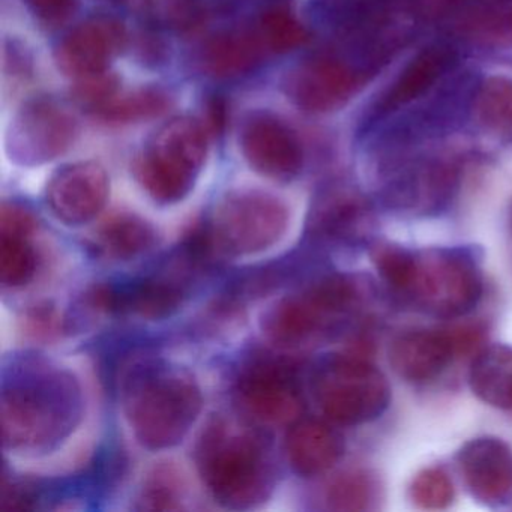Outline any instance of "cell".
<instances>
[{"instance_id": "obj_7", "label": "cell", "mask_w": 512, "mask_h": 512, "mask_svg": "<svg viewBox=\"0 0 512 512\" xmlns=\"http://www.w3.org/2000/svg\"><path fill=\"white\" fill-rule=\"evenodd\" d=\"M482 292L481 265L472 250L427 248L416 251L412 280L403 296L430 316L458 319L478 305Z\"/></svg>"}, {"instance_id": "obj_35", "label": "cell", "mask_w": 512, "mask_h": 512, "mask_svg": "<svg viewBox=\"0 0 512 512\" xmlns=\"http://www.w3.org/2000/svg\"><path fill=\"white\" fill-rule=\"evenodd\" d=\"M152 19L169 28H190L199 19L196 0H149Z\"/></svg>"}, {"instance_id": "obj_21", "label": "cell", "mask_w": 512, "mask_h": 512, "mask_svg": "<svg viewBox=\"0 0 512 512\" xmlns=\"http://www.w3.org/2000/svg\"><path fill=\"white\" fill-rule=\"evenodd\" d=\"M388 356L401 379L424 383L440 376L455 353L446 329H413L392 340Z\"/></svg>"}, {"instance_id": "obj_34", "label": "cell", "mask_w": 512, "mask_h": 512, "mask_svg": "<svg viewBox=\"0 0 512 512\" xmlns=\"http://www.w3.org/2000/svg\"><path fill=\"white\" fill-rule=\"evenodd\" d=\"M182 508L184 505L178 479L167 470H157L151 475L137 499V509L145 511H179Z\"/></svg>"}, {"instance_id": "obj_26", "label": "cell", "mask_w": 512, "mask_h": 512, "mask_svg": "<svg viewBox=\"0 0 512 512\" xmlns=\"http://www.w3.org/2000/svg\"><path fill=\"white\" fill-rule=\"evenodd\" d=\"M476 122L487 133L499 137L512 136V82L491 77L479 86L473 98Z\"/></svg>"}, {"instance_id": "obj_36", "label": "cell", "mask_w": 512, "mask_h": 512, "mask_svg": "<svg viewBox=\"0 0 512 512\" xmlns=\"http://www.w3.org/2000/svg\"><path fill=\"white\" fill-rule=\"evenodd\" d=\"M415 19L424 22H443L458 19L467 0H407Z\"/></svg>"}, {"instance_id": "obj_12", "label": "cell", "mask_w": 512, "mask_h": 512, "mask_svg": "<svg viewBox=\"0 0 512 512\" xmlns=\"http://www.w3.org/2000/svg\"><path fill=\"white\" fill-rule=\"evenodd\" d=\"M236 394L245 412L263 424H295L304 409L295 374L281 362L248 367L239 377Z\"/></svg>"}, {"instance_id": "obj_38", "label": "cell", "mask_w": 512, "mask_h": 512, "mask_svg": "<svg viewBox=\"0 0 512 512\" xmlns=\"http://www.w3.org/2000/svg\"><path fill=\"white\" fill-rule=\"evenodd\" d=\"M451 337L454 346L455 356H466L475 352L479 344L484 341L485 328L479 323H466V325H455L446 329Z\"/></svg>"}, {"instance_id": "obj_22", "label": "cell", "mask_w": 512, "mask_h": 512, "mask_svg": "<svg viewBox=\"0 0 512 512\" xmlns=\"http://www.w3.org/2000/svg\"><path fill=\"white\" fill-rule=\"evenodd\" d=\"M344 452V440L331 425L316 419L296 421L286 437L289 463L299 475H322L335 466Z\"/></svg>"}, {"instance_id": "obj_2", "label": "cell", "mask_w": 512, "mask_h": 512, "mask_svg": "<svg viewBox=\"0 0 512 512\" xmlns=\"http://www.w3.org/2000/svg\"><path fill=\"white\" fill-rule=\"evenodd\" d=\"M121 398L137 442L151 451L179 445L203 406L202 391L188 371L154 359L127 368Z\"/></svg>"}, {"instance_id": "obj_41", "label": "cell", "mask_w": 512, "mask_h": 512, "mask_svg": "<svg viewBox=\"0 0 512 512\" xmlns=\"http://www.w3.org/2000/svg\"><path fill=\"white\" fill-rule=\"evenodd\" d=\"M104 2H110V4H124L125 0H104Z\"/></svg>"}, {"instance_id": "obj_20", "label": "cell", "mask_w": 512, "mask_h": 512, "mask_svg": "<svg viewBox=\"0 0 512 512\" xmlns=\"http://www.w3.org/2000/svg\"><path fill=\"white\" fill-rule=\"evenodd\" d=\"M457 56L451 47L433 44L421 50L401 71L400 76L386 89L385 94L377 100L370 113V122L394 115L401 107L409 106L413 101L424 97L434 88L442 77L454 67Z\"/></svg>"}, {"instance_id": "obj_19", "label": "cell", "mask_w": 512, "mask_h": 512, "mask_svg": "<svg viewBox=\"0 0 512 512\" xmlns=\"http://www.w3.org/2000/svg\"><path fill=\"white\" fill-rule=\"evenodd\" d=\"M458 470L473 497L487 506L512 499V451L497 437H478L461 446Z\"/></svg>"}, {"instance_id": "obj_28", "label": "cell", "mask_w": 512, "mask_h": 512, "mask_svg": "<svg viewBox=\"0 0 512 512\" xmlns=\"http://www.w3.org/2000/svg\"><path fill=\"white\" fill-rule=\"evenodd\" d=\"M169 98L158 89H137L125 94H113L95 109L94 115L107 124H133L160 116L166 112Z\"/></svg>"}, {"instance_id": "obj_42", "label": "cell", "mask_w": 512, "mask_h": 512, "mask_svg": "<svg viewBox=\"0 0 512 512\" xmlns=\"http://www.w3.org/2000/svg\"><path fill=\"white\" fill-rule=\"evenodd\" d=\"M509 221H511V229H512V205H511V209H509Z\"/></svg>"}, {"instance_id": "obj_11", "label": "cell", "mask_w": 512, "mask_h": 512, "mask_svg": "<svg viewBox=\"0 0 512 512\" xmlns=\"http://www.w3.org/2000/svg\"><path fill=\"white\" fill-rule=\"evenodd\" d=\"M368 74L338 52H323L304 59L287 73V98L308 113H329L343 107Z\"/></svg>"}, {"instance_id": "obj_27", "label": "cell", "mask_w": 512, "mask_h": 512, "mask_svg": "<svg viewBox=\"0 0 512 512\" xmlns=\"http://www.w3.org/2000/svg\"><path fill=\"white\" fill-rule=\"evenodd\" d=\"M461 31L484 46H511L512 4L467 5L458 17Z\"/></svg>"}, {"instance_id": "obj_24", "label": "cell", "mask_w": 512, "mask_h": 512, "mask_svg": "<svg viewBox=\"0 0 512 512\" xmlns=\"http://www.w3.org/2000/svg\"><path fill=\"white\" fill-rule=\"evenodd\" d=\"M469 383L488 406L512 409V346L493 344L479 350L470 365Z\"/></svg>"}, {"instance_id": "obj_17", "label": "cell", "mask_w": 512, "mask_h": 512, "mask_svg": "<svg viewBox=\"0 0 512 512\" xmlns=\"http://www.w3.org/2000/svg\"><path fill=\"white\" fill-rule=\"evenodd\" d=\"M109 176L95 161L68 164L59 169L47 185L50 211L68 226L91 223L109 199Z\"/></svg>"}, {"instance_id": "obj_18", "label": "cell", "mask_w": 512, "mask_h": 512, "mask_svg": "<svg viewBox=\"0 0 512 512\" xmlns=\"http://www.w3.org/2000/svg\"><path fill=\"white\" fill-rule=\"evenodd\" d=\"M188 295V284L175 275H154L127 286L101 284L88 293L92 308L106 313L133 314L146 320H161L175 314Z\"/></svg>"}, {"instance_id": "obj_25", "label": "cell", "mask_w": 512, "mask_h": 512, "mask_svg": "<svg viewBox=\"0 0 512 512\" xmlns=\"http://www.w3.org/2000/svg\"><path fill=\"white\" fill-rule=\"evenodd\" d=\"M158 233L151 223L136 214L110 217L95 235V247L101 254L113 260H131L154 250Z\"/></svg>"}, {"instance_id": "obj_5", "label": "cell", "mask_w": 512, "mask_h": 512, "mask_svg": "<svg viewBox=\"0 0 512 512\" xmlns=\"http://www.w3.org/2000/svg\"><path fill=\"white\" fill-rule=\"evenodd\" d=\"M208 152L205 127L188 116L158 128L133 163L140 187L161 205L184 200L196 184Z\"/></svg>"}, {"instance_id": "obj_1", "label": "cell", "mask_w": 512, "mask_h": 512, "mask_svg": "<svg viewBox=\"0 0 512 512\" xmlns=\"http://www.w3.org/2000/svg\"><path fill=\"white\" fill-rule=\"evenodd\" d=\"M82 413V388L70 371L43 359L16 362L2 389L5 448L52 451L76 430Z\"/></svg>"}, {"instance_id": "obj_31", "label": "cell", "mask_w": 512, "mask_h": 512, "mask_svg": "<svg viewBox=\"0 0 512 512\" xmlns=\"http://www.w3.org/2000/svg\"><path fill=\"white\" fill-rule=\"evenodd\" d=\"M416 251L395 242L377 241L370 247V259L382 280L403 296L412 280Z\"/></svg>"}, {"instance_id": "obj_33", "label": "cell", "mask_w": 512, "mask_h": 512, "mask_svg": "<svg viewBox=\"0 0 512 512\" xmlns=\"http://www.w3.org/2000/svg\"><path fill=\"white\" fill-rule=\"evenodd\" d=\"M410 500L421 509H445L454 500V484L442 467H425L410 484Z\"/></svg>"}, {"instance_id": "obj_23", "label": "cell", "mask_w": 512, "mask_h": 512, "mask_svg": "<svg viewBox=\"0 0 512 512\" xmlns=\"http://www.w3.org/2000/svg\"><path fill=\"white\" fill-rule=\"evenodd\" d=\"M254 26L214 35L200 55L203 70L215 79H238L256 70L268 58Z\"/></svg>"}, {"instance_id": "obj_15", "label": "cell", "mask_w": 512, "mask_h": 512, "mask_svg": "<svg viewBox=\"0 0 512 512\" xmlns=\"http://www.w3.org/2000/svg\"><path fill=\"white\" fill-rule=\"evenodd\" d=\"M125 29L112 17H91L74 26L55 50L59 70L77 80L107 73L125 44Z\"/></svg>"}, {"instance_id": "obj_37", "label": "cell", "mask_w": 512, "mask_h": 512, "mask_svg": "<svg viewBox=\"0 0 512 512\" xmlns=\"http://www.w3.org/2000/svg\"><path fill=\"white\" fill-rule=\"evenodd\" d=\"M37 229L34 214L17 203H4L0 209V236H25Z\"/></svg>"}, {"instance_id": "obj_13", "label": "cell", "mask_w": 512, "mask_h": 512, "mask_svg": "<svg viewBox=\"0 0 512 512\" xmlns=\"http://www.w3.org/2000/svg\"><path fill=\"white\" fill-rule=\"evenodd\" d=\"M239 146L251 169L274 181H292L304 166L301 140L271 113H254L244 122Z\"/></svg>"}, {"instance_id": "obj_3", "label": "cell", "mask_w": 512, "mask_h": 512, "mask_svg": "<svg viewBox=\"0 0 512 512\" xmlns=\"http://www.w3.org/2000/svg\"><path fill=\"white\" fill-rule=\"evenodd\" d=\"M197 463L206 488L224 508H256L274 490V466L262 440L223 419L203 433Z\"/></svg>"}, {"instance_id": "obj_40", "label": "cell", "mask_w": 512, "mask_h": 512, "mask_svg": "<svg viewBox=\"0 0 512 512\" xmlns=\"http://www.w3.org/2000/svg\"><path fill=\"white\" fill-rule=\"evenodd\" d=\"M512 4V0H467V5H506ZM464 7V8H466Z\"/></svg>"}, {"instance_id": "obj_39", "label": "cell", "mask_w": 512, "mask_h": 512, "mask_svg": "<svg viewBox=\"0 0 512 512\" xmlns=\"http://www.w3.org/2000/svg\"><path fill=\"white\" fill-rule=\"evenodd\" d=\"M26 8L44 23H59L70 16L74 0H23Z\"/></svg>"}, {"instance_id": "obj_30", "label": "cell", "mask_w": 512, "mask_h": 512, "mask_svg": "<svg viewBox=\"0 0 512 512\" xmlns=\"http://www.w3.org/2000/svg\"><path fill=\"white\" fill-rule=\"evenodd\" d=\"M379 499V481L367 470L341 473L326 490V505L332 511L359 512L374 508Z\"/></svg>"}, {"instance_id": "obj_16", "label": "cell", "mask_w": 512, "mask_h": 512, "mask_svg": "<svg viewBox=\"0 0 512 512\" xmlns=\"http://www.w3.org/2000/svg\"><path fill=\"white\" fill-rule=\"evenodd\" d=\"M458 172L446 160L428 158L406 164L383 188V202L401 211L433 214L448 205L457 190Z\"/></svg>"}, {"instance_id": "obj_9", "label": "cell", "mask_w": 512, "mask_h": 512, "mask_svg": "<svg viewBox=\"0 0 512 512\" xmlns=\"http://www.w3.org/2000/svg\"><path fill=\"white\" fill-rule=\"evenodd\" d=\"M320 409L335 424L376 421L391 401L385 374L364 356L341 353L329 359L316 379Z\"/></svg>"}, {"instance_id": "obj_6", "label": "cell", "mask_w": 512, "mask_h": 512, "mask_svg": "<svg viewBox=\"0 0 512 512\" xmlns=\"http://www.w3.org/2000/svg\"><path fill=\"white\" fill-rule=\"evenodd\" d=\"M361 301L362 290L355 278L326 275L269 308L262 328L274 343L302 346L332 331L338 322L355 313Z\"/></svg>"}, {"instance_id": "obj_10", "label": "cell", "mask_w": 512, "mask_h": 512, "mask_svg": "<svg viewBox=\"0 0 512 512\" xmlns=\"http://www.w3.org/2000/svg\"><path fill=\"white\" fill-rule=\"evenodd\" d=\"M77 122L52 98H34L8 125L5 148L20 166H41L64 155L76 142Z\"/></svg>"}, {"instance_id": "obj_4", "label": "cell", "mask_w": 512, "mask_h": 512, "mask_svg": "<svg viewBox=\"0 0 512 512\" xmlns=\"http://www.w3.org/2000/svg\"><path fill=\"white\" fill-rule=\"evenodd\" d=\"M314 16L347 58L373 73L409 37L406 20L415 19L407 0H311Z\"/></svg>"}, {"instance_id": "obj_29", "label": "cell", "mask_w": 512, "mask_h": 512, "mask_svg": "<svg viewBox=\"0 0 512 512\" xmlns=\"http://www.w3.org/2000/svg\"><path fill=\"white\" fill-rule=\"evenodd\" d=\"M253 26L268 55L293 52L308 41L307 28L284 5L263 11Z\"/></svg>"}, {"instance_id": "obj_14", "label": "cell", "mask_w": 512, "mask_h": 512, "mask_svg": "<svg viewBox=\"0 0 512 512\" xmlns=\"http://www.w3.org/2000/svg\"><path fill=\"white\" fill-rule=\"evenodd\" d=\"M376 217L364 194L349 185H331L317 194L308 214L310 238L326 244H367Z\"/></svg>"}, {"instance_id": "obj_32", "label": "cell", "mask_w": 512, "mask_h": 512, "mask_svg": "<svg viewBox=\"0 0 512 512\" xmlns=\"http://www.w3.org/2000/svg\"><path fill=\"white\" fill-rule=\"evenodd\" d=\"M37 268V251L25 236H0V281L5 287L26 286Z\"/></svg>"}, {"instance_id": "obj_8", "label": "cell", "mask_w": 512, "mask_h": 512, "mask_svg": "<svg viewBox=\"0 0 512 512\" xmlns=\"http://www.w3.org/2000/svg\"><path fill=\"white\" fill-rule=\"evenodd\" d=\"M289 209L274 194L241 190L227 194L200 229L211 253L242 257L263 253L283 239Z\"/></svg>"}]
</instances>
